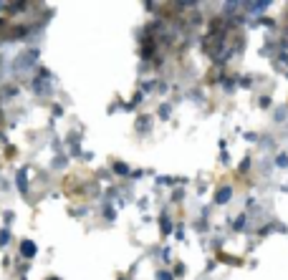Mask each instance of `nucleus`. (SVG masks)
Here are the masks:
<instances>
[{"label":"nucleus","instance_id":"nucleus-6","mask_svg":"<svg viewBox=\"0 0 288 280\" xmlns=\"http://www.w3.org/2000/svg\"><path fill=\"white\" fill-rule=\"evenodd\" d=\"M270 3H268V0H260V3H250V11L253 13H260V11H265Z\"/></svg>","mask_w":288,"mask_h":280},{"label":"nucleus","instance_id":"nucleus-11","mask_svg":"<svg viewBox=\"0 0 288 280\" xmlns=\"http://www.w3.org/2000/svg\"><path fill=\"white\" fill-rule=\"evenodd\" d=\"M157 280H172V275H170V272H165V270H162V272H157Z\"/></svg>","mask_w":288,"mask_h":280},{"label":"nucleus","instance_id":"nucleus-8","mask_svg":"<svg viewBox=\"0 0 288 280\" xmlns=\"http://www.w3.org/2000/svg\"><path fill=\"white\" fill-rule=\"evenodd\" d=\"M11 242V230H0V247H6Z\"/></svg>","mask_w":288,"mask_h":280},{"label":"nucleus","instance_id":"nucleus-10","mask_svg":"<svg viewBox=\"0 0 288 280\" xmlns=\"http://www.w3.org/2000/svg\"><path fill=\"white\" fill-rule=\"evenodd\" d=\"M162 235H170V217L162 215Z\"/></svg>","mask_w":288,"mask_h":280},{"label":"nucleus","instance_id":"nucleus-12","mask_svg":"<svg viewBox=\"0 0 288 280\" xmlns=\"http://www.w3.org/2000/svg\"><path fill=\"white\" fill-rule=\"evenodd\" d=\"M51 280H58V277H51Z\"/></svg>","mask_w":288,"mask_h":280},{"label":"nucleus","instance_id":"nucleus-3","mask_svg":"<svg viewBox=\"0 0 288 280\" xmlns=\"http://www.w3.org/2000/svg\"><path fill=\"white\" fill-rule=\"evenodd\" d=\"M36 252H38V245H36L33 240H23V242H21V255H23V257L31 260V257H36Z\"/></svg>","mask_w":288,"mask_h":280},{"label":"nucleus","instance_id":"nucleus-1","mask_svg":"<svg viewBox=\"0 0 288 280\" xmlns=\"http://www.w3.org/2000/svg\"><path fill=\"white\" fill-rule=\"evenodd\" d=\"M36 61H38V51H36V48H33V51L21 53V56L13 61V74H16V76H26V71H28Z\"/></svg>","mask_w":288,"mask_h":280},{"label":"nucleus","instance_id":"nucleus-7","mask_svg":"<svg viewBox=\"0 0 288 280\" xmlns=\"http://www.w3.org/2000/svg\"><path fill=\"white\" fill-rule=\"evenodd\" d=\"M114 172H116V174H121V177H129V167H126V164H121V162H116V164H114Z\"/></svg>","mask_w":288,"mask_h":280},{"label":"nucleus","instance_id":"nucleus-4","mask_svg":"<svg viewBox=\"0 0 288 280\" xmlns=\"http://www.w3.org/2000/svg\"><path fill=\"white\" fill-rule=\"evenodd\" d=\"M16 182H18V189L26 194V192H28V169H21L18 177H16Z\"/></svg>","mask_w":288,"mask_h":280},{"label":"nucleus","instance_id":"nucleus-2","mask_svg":"<svg viewBox=\"0 0 288 280\" xmlns=\"http://www.w3.org/2000/svg\"><path fill=\"white\" fill-rule=\"evenodd\" d=\"M31 86H33V91H36L38 96H48V94H51V74H48L46 68H41Z\"/></svg>","mask_w":288,"mask_h":280},{"label":"nucleus","instance_id":"nucleus-9","mask_svg":"<svg viewBox=\"0 0 288 280\" xmlns=\"http://www.w3.org/2000/svg\"><path fill=\"white\" fill-rule=\"evenodd\" d=\"M16 94H18V89H16V86H6V89H3V96H8V99H13Z\"/></svg>","mask_w":288,"mask_h":280},{"label":"nucleus","instance_id":"nucleus-5","mask_svg":"<svg viewBox=\"0 0 288 280\" xmlns=\"http://www.w3.org/2000/svg\"><path fill=\"white\" fill-rule=\"evenodd\" d=\"M230 197H233V189H230V187H223V189L215 194V202H218V204H225Z\"/></svg>","mask_w":288,"mask_h":280}]
</instances>
